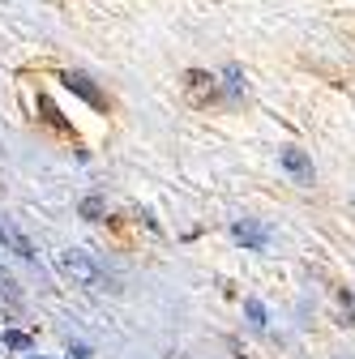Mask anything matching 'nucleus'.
<instances>
[{"label": "nucleus", "instance_id": "obj_10", "mask_svg": "<svg viewBox=\"0 0 355 359\" xmlns=\"http://www.w3.org/2000/svg\"><path fill=\"white\" fill-rule=\"evenodd\" d=\"M81 214L91 218V222H99V218H103V201H99V197H86V201H81Z\"/></svg>", "mask_w": 355, "mask_h": 359}, {"label": "nucleus", "instance_id": "obj_13", "mask_svg": "<svg viewBox=\"0 0 355 359\" xmlns=\"http://www.w3.org/2000/svg\"><path fill=\"white\" fill-rule=\"evenodd\" d=\"M69 359H86V346H73V351H69Z\"/></svg>", "mask_w": 355, "mask_h": 359}, {"label": "nucleus", "instance_id": "obj_9", "mask_svg": "<svg viewBox=\"0 0 355 359\" xmlns=\"http://www.w3.org/2000/svg\"><path fill=\"white\" fill-rule=\"evenodd\" d=\"M244 312H248V321H253L257 330H265V308H261V299H248Z\"/></svg>", "mask_w": 355, "mask_h": 359}, {"label": "nucleus", "instance_id": "obj_12", "mask_svg": "<svg viewBox=\"0 0 355 359\" xmlns=\"http://www.w3.org/2000/svg\"><path fill=\"white\" fill-rule=\"evenodd\" d=\"M227 90H232V95H244V81H240V69L236 65L227 69Z\"/></svg>", "mask_w": 355, "mask_h": 359}, {"label": "nucleus", "instance_id": "obj_6", "mask_svg": "<svg viewBox=\"0 0 355 359\" xmlns=\"http://www.w3.org/2000/svg\"><path fill=\"white\" fill-rule=\"evenodd\" d=\"M232 236L240 244H248V248H265V240H270V236H265V227H257V222H236Z\"/></svg>", "mask_w": 355, "mask_h": 359}, {"label": "nucleus", "instance_id": "obj_8", "mask_svg": "<svg viewBox=\"0 0 355 359\" xmlns=\"http://www.w3.org/2000/svg\"><path fill=\"white\" fill-rule=\"evenodd\" d=\"M39 111H43V120H48L52 128H69V124H65V116L56 111V103H52L48 95H39Z\"/></svg>", "mask_w": 355, "mask_h": 359}, {"label": "nucleus", "instance_id": "obj_4", "mask_svg": "<svg viewBox=\"0 0 355 359\" xmlns=\"http://www.w3.org/2000/svg\"><path fill=\"white\" fill-rule=\"evenodd\" d=\"M283 167L295 175V184H313V163L304 150H283Z\"/></svg>", "mask_w": 355, "mask_h": 359}, {"label": "nucleus", "instance_id": "obj_1", "mask_svg": "<svg viewBox=\"0 0 355 359\" xmlns=\"http://www.w3.org/2000/svg\"><path fill=\"white\" fill-rule=\"evenodd\" d=\"M60 261V269L73 278V283H81V287H91V291H103V274H99V265L86 257V252H77V248H69V252H60L56 257Z\"/></svg>", "mask_w": 355, "mask_h": 359}, {"label": "nucleus", "instance_id": "obj_2", "mask_svg": "<svg viewBox=\"0 0 355 359\" xmlns=\"http://www.w3.org/2000/svg\"><path fill=\"white\" fill-rule=\"evenodd\" d=\"M60 81H65V90H73V95H77V99H86V103H91V107H99V111H107V99H103V90H99V86H95L91 77H86V73H77V69H69V73H65Z\"/></svg>", "mask_w": 355, "mask_h": 359}, {"label": "nucleus", "instance_id": "obj_3", "mask_svg": "<svg viewBox=\"0 0 355 359\" xmlns=\"http://www.w3.org/2000/svg\"><path fill=\"white\" fill-rule=\"evenodd\" d=\"M0 244H5L9 252H18V257H26V261H34V257H39V252H34V244H30V240L13 227L9 218H0Z\"/></svg>", "mask_w": 355, "mask_h": 359}, {"label": "nucleus", "instance_id": "obj_7", "mask_svg": "<svg viewBox=\"0 0 355 359\" xmlns=\"http://www.w3.org/2000/svg\"><path fill=\"white\" fill-rule=\"evenodd\" d=\"M0 304H5V308H18L22 304V291H18V283H13L9 269H0Z\"/></svg>", "mask_w": 355, "mask_h": 359}, {"label": "nucleus", "instance_id": "obj_11", "mask_svg": "<svg viewBox=\"0 0 355 359\" xmlns=\"http://www.w3.org/2000/svg\"><path fill=\"white\" fill-rule=\"evenodd\" d=\"M5 346H13V351H26V346H30V338H26V334H18V330H9V334H5Z\"/></svg>", "mask_w": 355, "mask_h": 359}, {"label": "nucleus", "instance_id": "obj_5", "mask_svg": "<svg viewBox=\"0 0 355 359\" xmlns=\"http://www.w3.org/2000/svg\"><path fill=\"white\" fill-rule=\"evenodd\" d=\"M214 95H218L214 77H206V73H189V99H193V103H210Z\"/></svg>", "mask_w": 355, "mask_h": 359}]
</instances>
